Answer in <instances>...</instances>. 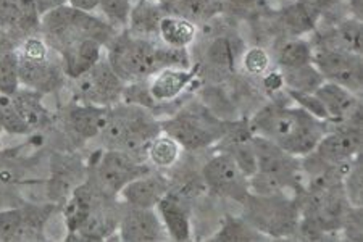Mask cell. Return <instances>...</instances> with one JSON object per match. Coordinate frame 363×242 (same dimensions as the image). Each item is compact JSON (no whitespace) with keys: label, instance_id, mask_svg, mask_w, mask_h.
<instances>
[{"label":"cell","instance_id":"obj_38","mask_svg":"<svg viewBox=\"0 0 363 242\" xmlns=\"http://www.w3.org/2000/svg\"><path fill=\"white\" fill-rule=\"evenodd\" d=\"M34 2H36L39 16H44L52 10L60 9L63 5H68V0H34Z\"/></svg>","mask_w":363,"mask_h":242},{"label":"cell","instance_id":"obj_20","mask_svg":"<svg viewBox=\"0 0 363 242\" xmlns=\"http://www.w3.org/2000/svg\"><path fill=\"white\" fill-rule=\"evenodd\" d=\"M196 78V72L192 68H163L149 78L150 97L157 104L172 102L183 94L192 79Z\"/></svg>","mask_w":363,"mask_h":242},{"label":"cell","instance_id":"obj_39","mask_svg":"<svg viewBox=\"0 0 363 242\" xmlns=\"http://www.w3.org/2000/svg\"><path fill=\"white\" fill-rule=\"evenodd\" d=\"M68 5H72V7L83 11L99 10V0H68Z\"/></svg>","mask_w":363,"mask_h":242},{"label":"cell","instance_id":"obj_8","mask_svg":"<svg viewBox=\"0 0 363 242\" xmlns=\"http://www.w3.org/2000/svg\"><path fill=\"white\" fill-rule=\"evenodd\" d=\"M125 86L104 57L89 72L73 79V97L74 102L79 104L113 107L121 102Z\"/></svg>","mask_w":363,"mask_h":242},{"label":"cell","instance_id":"obj_12","mask_svg":"<svg viewBox=\"0 0 363 242\" xmlns=\"http://www.w3.org/2000/svg\"><path fill=\"white\" fill-rule=\"evenodd\" d=\"M362 150V125L360 121H345L336 129H326L317 147L312 152L321 163L337 167L352 162Z\"/></svg>","mask_w":363,"mask_h":242},{"label":"cell","instance_id":"obj_1","mask_svg":"<svg viewBox=\"0 0 363 242\" xmlns=\"http://www.w3.org/2000/svg\"><path fill=\"white\" fill-rule=\"evenodd\" d=\"M326 129V121L310 115L298 105H265L250 121L252 133L267 138L297 158L310 155Z\"/></svg>","mask_w":363,"mask_h":242},{"label":"cell","instance_id":"obj_27","mask_svg":"<svg viewBox=\"0 0 363 242\" xmlns=\"http://www.w3.org/2000/svg\"><path fill=\"white\" fill-rule=\"evenodd\" d=\"M181 152H183V147L172 136L160 133L159 136H155L149 145L147 160L152 163V167L159 170H168L177 165L181 157Z\"/></svg>","mask_w":363,"mask_h":242},{"label":"cell","instance_id":"obj_32","mask_svg":"<svg viewBox=\"0 0 363 242\" xmlns=\"http://www.w3.org/2000/svg\"><path fill=\"white\" fill-rule=\"evenodd\" d=\"M0 126H2V131L15 136H25L31 133V129L23 121L9 94H0Z\"/></svg>","mask_w":363,"mask_h":242},{"label":"cell","instance_id":"obj_9","mask_svg":"<svg viewBox=\"0 0 363 242\" xmlns=\"http://www.w3.org/2000/svg\"><path fill=\"white\" fill-rule=\"evenodd\" d=\"M312 62L325 81L347 87L349 91L360 96L363 84L362 54L323 44L313 49Z\"/></svg>","mask_w":363,"mask_h":242},{"label":"cell","instance_id":"obj_29","mask_svg":"<svg viewBox=\"0 0 363 242\" xmlns=\"http://www.w3.org/2000/svg\"><path fill=\"white\" fill-rule=\"evenodd\" d=\"M263 239V234L257 231L250 223L241 218L228 216L221 224L220 231L216 233L210 241L221 242H244V241H259Z\"/></svg>","mask_w":363,"mask_h":242},{"label":"cell","instance_id":"obj_13","mask_svg":"<svg viewBox=\"0 0 363 242\" xmlns=\"http://www.w3.org/2000/svg\"><path fill=\"white\" fill-rule=\"evenodd\" d=\"M120 239L125 242H159L168 239L155 209L128 207L118 221Z\"/></svg>","mask_w":363,"mask_h":242},{"label":"cell","instance_id":"obj_36","mask_svg":"<svg viewBox=\"0 0 363 242\" xmlns=\"http://www.w3.org/2000/svg\"><path fill=\"white\" fill-rule=\"evenodd\" d=\"M342 186L345 187V194H347L349 202L352 204L354 209H360L362 202V171H360V162L359 157H355L350 162L347 171L342 176Z\"/></svg>","mask_w":363,"mask_h":242},{"label":"cell","instance_id":"obj_30","mask_svg":"<svg viewBox=\"0 0 363 242\" xmlns=\"http://www.w3.org/2000/svg\"><path fill=\"white\" fill-rule=\"evenodd\" d=\"M326 45H335L339 49L362 54V21L350 16L339 23L335 29V36Z\"/></svg>","mask_w":363,"mask_h":242},{"label":"cell","instance_id":"obj_23","mask_svg":"<svg viewBox=\"0 0 363 242\" xmlns=\"http://www.w3.org/2000/svg\"><path fill=\"white\" fill-rule=\"evenodd\" d=\"M242 52L238 49L236 38L220 34L208 43L205 49V60L218 72H234L238 60H241Z\"/></svg>","mask_w":363,"mask_h":242},{"label":"cell","instance_id":"obj_40","mask_svg":"<svg viewBox=\"0 0 363 242\" xmlns=\"http://www.w3.org/2000/svg\"><path fill=\"white\" fill-rule=\"evenodd\" d=\"M347 7H349L350 15H352V18L362 21V16H363V0H347Z\"/></svg>","mask_w":363,"mask_h":242},{"label":"cell","instance_id":"obj_25","mask_svg":"<svg viewBox=\"0 0 363 242\" xmlns=\"http://www.w3.org/2000/svg\"><path fill=\"white\" fill-rule=\"evenodd\" d=\"M279 73L281 78H283L284 89L291 92L313 94L325 82L323 76H321L313 62L296 68L279 70Z\"/></svg>","mask_w":363,"mask_h":242},{"label":"cell","instance_id":"obj_4","mask_svg":"<svg viewBox=\"0 0 363 242\" xmlns=\"http://www.w3.org/2000/svg\"><path fill=\"white\" fill-rule=\"evenodd\" d=\"M20 87L45 94H52L65 86L67 76L62 67V58L50 49L40 34H31L16 47Z\"/></svg>","mask_w":363,"mask_h":242},{"label":"cell","instance_id":"obj_7","mask_svg":"<svg viewBox=\"0 0 363 242\" xmlns=\"http://www.w3.org/2000/svg\"><path fill=\"white\" fill-rule=\"evenodd\" d=\"M162 133L177 141L186 150H202L220 143L226 134V125L203 107H187L167 121L160 123Z\"/></svg>","mask_w":363,"mask_h":242},{"label":"cell","instance_id":"obj_26","mask_svg":"<svg viewBox=\"0 0 363 242\" xmlns=\"http://www.w3.org/2000/svg\"><path fill=\"white\" fill-rule=\"evenodd\" d=\"M16 47L5 34L0 33V94H11L20 89Z\"/></svg>","mask_w":363,"mask_h":242},{"label":"cell","instance_id":"obj_22","mask_svg":"<svg viewBox=\"0 0 363 242\" xmlns=\"http://www.w3.org/2000/svg\"><path fill=\"white\" fill-rule=\"evenodd\" d=\"M199 26L194 21L183 18V16L165 13L159 25V39L162 44L177 49H189L196 43Z\"/></svg>","mask_w":363,"mask_h":242},{"label":"cell","instance_id":"obj_24","mask_svg":"<svg viewBox=\"0 0 363 242\" xmlns=\"http://www.w3.org/2000/svg\"><path fill=\"white\" fill-rule=\"evenodd\" d=\"M43 97V94L25 89V87H20L18 91L11 94L16 110L31 131L44 126L49 120V111L45 109Z\"/></svg>","mask_w":363,"mask_h":242},{"label":"cell","instance_id":"obj_18","mask_svg":"<svg viewBox=\"0 0 363 242\" xmlns=\"http://www.w3.org/2000/svg\"><path fill=\"white\" fill-rule=\"evenodd\" d=\"M105 45L94 39L76 40V43L67 45L65 49L58 52L62 58V67L65 72L67 79H76L83 76L86 72L99 63L105 57Z\"/></svg>","mask_w":363,"mask_h":242},{"label":"cell","instance_id":"obj_6","mask_svg":"<svg viewBox=\"0 0 363 242\" xmlns=\"http://www.w3.org/2000/svg\"><path fill=\"white\" fill-rule=\"evenodd\" d=\"M245 221L257 231L272 238H286L296 234L301 223V210L292 197L286 196H254L244 200Z\"/></svg>","mask_w":363,"mask_h":242},{"label":"cell","instance_id":"obj_37","mask_svg":"<svg viewBox=\"0 0 363 242\" xmlns=\"http://www.w3.org/2000/svg\"><path fill=\"white\" fill-rule=\"evenodd\" d=\"M220 5L233 13H260L268 7L267 0H220Z\"/></svg>","mask_w":363,"mask_h":242},{"label":"cell","instance_id":"obj_2","mask_svg":"<svg viewBox=\"0 0 363 242\" xmlns=\"http://www.w3.org/2000/svg\"><path fill=\"white\" fill-rule=\"evenodd\" d=\"M160 133V123L155 120L149 109L118 102L108 109L107 123L101 136L108 149L123 150L130 153L138 162L145 163L149 145Z\"/></svg>","mask_w":363,"mask_h":242},{"label":"cell","instance_id":"obj_34","mask_svg":"<svg viewBox=\"0 0 363 242\" xmlns=\"http://www.w3.org/2000/svg\"><path fill=\"white\" fill-rule=\"evenodd\" d=\"M155 62L157 72L163 68H192L191 54L187 49H177L162 43H155Z\"/></svg>","mask_w":363,"mask_h":242},{"label":"cell","instance_id":"obj_10","mask_svg":"<svg viewBox=\"0 0 363 242\" xmlns=\"http://www.w3.org/2000/svg\"><path fill=\"white\" fill-rule=\"evenodd\" d=\"M149 171L152 170L147 165L138 162L130 153L118 149H107L99 158L96 167L97 189L105 196H118L128 182Z\"/></svg>","mask_w":363,"mask_h":242},{"label":"cell","instance_id":"obj_17","mask_svg":"<svg viewBox=\"0 0 363 242\" xmlns=\"http://www.w3.org/2000/svg\"><path fill=\"white\" fill-rule=\"evenodd\" d=\"M328 115V121L345 123L360 115V99L347 87L325 81L313 92Z\"/></svg>","mask_w":363,"mask_h":242},{"label":"cell","instance_id":"obj_28","mask_svg":"<svg viewBox=\"0 0 363 242\" xmlns=\"http://www.w3.org/2000/svg\"><path fill=\"white\" fill-rule=\"evenodd\" d=\"M313 47L306 39L294 38L284 40L277 52L278 70H289L301 65L312 63Z\"/></svg>","mask_w":363,"mask_h":242},{"label":"cell","instance_id":"obj_31","mask_svg":"<svg viewBox=\"0 0 363 242\" xmlns=\"http://www.w3.org/2000/svg\"><path fill=\"white\" fill-rule=\"evenodd\" d=\"M284 26L298 36L315 26V11L312 5L306 2H294L283 10Z\"/></svg>","mask_w":363,"mask_h":242},{"label":"cell","instance_id":"obj_5","mask_svg":"<svg viewBox=\"0 0 363 242\" xmlns=\"http://www.w3.org/2000/svg\"><path fill=\"white\" fill-rule=\"evenodd\" d=\"M155 43L154 39L133 36L121 29L105 47V60L125 84L145 81L157 73Z\"/></svg>","mask_w":363,"mask_h":242},{"label":"cell","instance_id":"obj_21","mask_svg":"<svg viewBox=\"0 0 363 242\" xmlns=\"http://www.w3.org/2000/svg\"><path fill=\"white\" fill-rule=\"evenodd\" d=\"M167 11L160 0H133L126 31L143 39H159V25Z\"/></svg>","mask_w":363,"mask_h":242},{"label":"cell","instance_id":"obj_3","mask_svg":"<svg viewBox=\"0 0 363 242\" xmlns=\"http://www.w3.org/2000/svg\"><path fill=\"white\" fill-rule=\"evenodd\" d=\"M118 31L121 29H116L104 16L96 15V11H83L72 5H63L40 16L39 25V34L57 54L67 45L83 39L99 40L107 47Z\"/></svg>","mask_w":363,"mask_h":242},{"label":"cell","instance_id":"obj_33","mask_svg":"<svg viewBox=\"0 0 363 242\" xmlns=\"http://www.w3.org/2000/svg\"><path fill=\"white\" fill-rule=\"evenodd\" d=\"M244 70V73L254 78H263L272 70L273 60L270 54L262 47H250V49L244 50L241 55V63H239Z\"/></svg>","mask_w":363,"mask_h":242},{"label":"cell","instance_id":"obj_15","mask_svg":"<svg viewBox=\"0 0 363 242\" xmlns=\"http://www.w3.org/2000/svg\"><path fill=\"white\" fill-rule=\"evenodd\" d=\"M108 109L110 107L74 102L65 109L63 125H65L67 131L79 143L96 139L104 131L108 118Z\"/></svg>","mask_w":363,"mask_h":242},{"label":"cell","instance_id":"obj_35","mask_svg":"<svg viewBox=\"0 0 363 242\" xmlns=\"http://www.w3.org/2000/svg\"><path fill=\"white\" fill-rule=\"evenodd\" d=\"M133 0H99V10L102 11L104 18L116 29H125L128 25Z\"/></svg>","mask_w":363,"mask_h":242},{"label":"cell","instance_id":"obj_16","mask_svg":"<svg viewBox=\"0 0 363 242\" xmlns=\"http://www.w3.org/2000/svg\"><path fill=\"white\" fill-rule=\"evenodd\" d=\"M169 191V181L160 173H149L138 176L121 189L118 196L128 207L138 209H155L157 204L167 196Z\"/></svg>","mask_w":363,"mask_h":242},{"label":"cell","instance_id":"obj_19","mask_svg":"<svg viewBox=\"0 0 363 242\" xmlns=\"http://www.w3.org/2000/svg\"><path fill=\"white\" fill-rule=\"evenodd\" d=\"M157 214L165 228L167 236L172 241L186 242L192 238V223L189 209L184 205V200L179 199L168 191L155 207Z\"/></svg>","mask_w":363,"mask_h":242},{"label":"cell","instance_id":"obj_14","mask_svg":"<svg viewBox=\"0 0 363 242\" xmlns=\"http://www.w3.org/2000/svg\"><path fill=\"white\" fill-rule=\"evenodd\" d=\"M45 215L43 209H7L0 210V241L20 242L43 239Z\"/></svg>","mask_w":363,"mask_h":242},{"label":"cell","instance_id":"obj_11","mask_svg":"<svg viewBox=\"0 0 363 242\" xmlns=\"http://www.w3.org/2000/svg\"><path fill=\"white\" fill-rule=\"evenodd\" d=\"M202 180L207 191L216 196L242 200L249 196V182L230 153L221 150L203 165Z\"/></svg>","mask_w":363,"mask_h":242}]
</instances>
